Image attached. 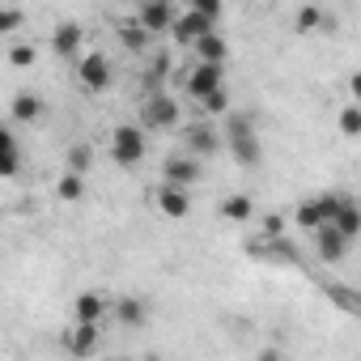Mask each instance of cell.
Returning <instances> with one entry per match:
<instances>
[{
  "mask_svg": "<svg viewBox=\"0 0 361 361\" xmlns=\"http://www.w3.org/2000/svg\"><path fill=\"white\" fill-rule=\"evenodd\" d=\"M340 132L344 136H361V102L340 106Z\"/></svg>",
  "mask_w": 361,
  "mask_h": 361,
  "instance_id": "484cf974",
  "label": "cell"
},
{
  "mask_svg": "<svg viewBox=\"0 0 361 361\" xmlns=\"http://www.w3.org/2000/svg\"><path fill=\"white\" fill-rule=\"evenodd\" d=\"M226 145L238 157V166H259V157H264V145L255 136V119L251 115H238V111L226 115Z\"/></svg>",
  "mask_w": 361,
  "mask_h": 361,
  "instance_id": "6da1fadb",
  "label": "cell"
},
{
  "mask_svg": "<svg viewBox=\"0 0 361 361\" xmlns=\"http://www.w3.org/2000/svg\"><path fill=\"white\" fill-rule=\"evenodd\" d=\"M47 115V102L39 98V94H30V90H22L18 98H13V106H9V119L13 123H39Z\"/></svg>",
  "mask_w": 361,
  "mask_h": 361,
  "instance_id": "2e32d148",
  "label": "cell"
},
{
  "mask_svg": "<svg viewBox=\"0 0 361 361\" xmlns=\"http://www.w3.org/2000/svg\"><path fill=\"white\" fill-rule=\"evenodd\" d=\"M314 247H319V259H323V264H340V259L348 255L353 238H348V234H340L336 226H323V230L314 234Z\"/></svg>",
  "mask_w": 361,
  "mask_h": 361,
  "instance_id": "7c38bea8",
  "label": "cell"
},
{
  "mask_svg": "<svg viewBox=\"0 0 361 361\" xmlns=\"http://www.w3.org/2000/svg\"><path fill=\"white\" fill-rule=\"evenodd\" d=\"M183 90H188V98H196V102H204L213 90H226V73H221V64L196 60V68L183 77Z\"/></svg>",
  "mask_w": 361,
  "mask_h": 361,
  "instance_id": "8992f818",
  "label": "cell"
},
{
  "mask_svg": "<svg viewBox=\"0 0 361 361\" xmlns=\"http://www.w3.org/2000/svg\"><path fill=\"white\" fill-rule=\"evenodd\" d=\"M136 22H140L149 35H166V30L174 26L170 0H140V9H136Z\"/></svg>",
  "mask_w": 361,
  "mask_h": 361,
  "instance_id": "8fae6325",
  "label": "cell"
},
{
  "mask_svg": "<svg viewBox=\"0 0 361 361\" xmlns=\"http://www.w3.org/2000/svg\"><path fill=\"white\" fill-rule=\"evenodd\" d=\"M161 178H166V183H178V188H196L200 183V157L196 153L166 157L161 161Z\"/></svg>",
  "mask_w": 361,
  "mask_h": 361,
  "instance_id": "9c48e42d",
  "label": "cell"
},
{
  "mask_svg": "<svg viewBox=\"0 0 361 361\" xmlns=\"http://www.w3.org/2000/svg\"><path fill=\"white\" fill-rule=\"evenodd\" d=\"M18 26H22V9L5 5V9H0V35H13Z\"/></svg>",
  "mask_w": 361,
  "mask_h": 361,
  "instance_id": "f1b7e54d",
  "label": "cell"
},
{
  "mask_svg": "<svg viewBox=\"0 0 361 361\" xmlns=\"http://www.w3.org/2000/svg\"><path fill=\"white\" fill-rule=\"evenodd\" d=\"M251 213H255V204H251V196H243V192H234V196H226V200H221V217H226V221H234V226L251 221Z\"/></svg>",
  "mask_w": 361,
  "mask_h": 361,
  "instance_id": "7402d4cb",
  "label": "cell"
},
{
  "mask_svg": "<svg viewBox=\"0 0 361 361\" xmlns=\"http://www.w3.org/2000/svg\"><path fill=\"white\" fill-rule=\"evenodd\" d=\"M136 119L145 123V132H170V128L183 123V111H178V102L170 94H149L140 102V115Z\"/></svg>",
  "mask_w": 361,
  "mask_h": 361,
  "instance_id": "3957f363",
  "label": "cell"
},
{
  "mask_svg": "<svg viewBox=\"0 0 361 361\" xmlns=\"http://www.w3.org/2000/svg\"><path fill=\"white\" fill-rule=\"evenodd\" d=\"M106 314H111V302H106L98 289L77 293V302H73V319H77V323H102Z\"/></svg>",
  "mask_w": 361,
  "mask_h": 361,
  "instance_id": "4fadbf2b",
  "label": "cell"
},
{
  "mask_svg": "<svg viewBox=\"0 0 361 361\" xmlns=\"http://www.w3.org/2000/svg\"><path fill=\"white\" fill-rule=\"evenodd\" d=\"M56 196H60L64 204H77V200L85 196V178H81L77 170H64V174L56 178Z\"/></svg>",
  "mask_w": 361,
  "mask_h": 361,
  "instance_id": "603a6c76",
  "label": "cell"
},
{
  "mask_svg": "<svg viewBox=\"0 0 361 361\" xmlns=\"http://www.w3.org/2000/svg\"><path fill=\"white\" fill-rule=\"evenodd\" d=\"M81 43H85V35H81V26H77V22H60V26L51 30V51H56L60 60L81 56Z\"/></svg>",
  "mask_w": 361,
  "mask_h": 361,
  "instance_id": "9a60e30c",
  "label": "cell"
},
{
  "mask_svg": "<svg viewBox=\"0 0 361 361\" xmlns=\"http://www.w3.org/2000/svg\"><path fill=\"white\" fill-rule=\"evenodd\" d=\"M348 94H353V102H361V73L348 77Z\"/></svg>",
  "mask_w": 361,
  "mask_h": 361,
  "instance_id": "1f68e13d",
  "label": "cell"
},
{
  "mask_svg": "<svg viewBox=\"0 0 361 361\" xmlns=\"http://www.w3.org/2000/svg\"><path fill=\"white\" fill-rule=\"evenodd\" d=\"M183 140H188V153H196V157H217L221 153V136L209 123H192L183 132Z\"/></svg>",
  "mask_w": 361,
  "mask_h": 361,
  "instance_id": "5bb4252c",
  "label": "cell"
},
{
  "mask_svg": "<svg viewBox=\"0 0 361 361\" xmlns=\"http://www.w3.org/2000/svg\"><path fill=\"white\" fill-rule=\"evenodd\" d=\"M192 9H200L204 18H213V22H221V9H226V5H221V0H192Z\"/></svg>",
  "mask_w": 361,
  "mask_h": 361,
  "instance_id": "f546056e",
  "label": "cell"
},
{
  "mask_svg": "<svg viewBox=\"0 0 361 361\" xmlns=\"http://www.w3.org/2000/svg\"><path fill=\"white\" fill-rule=\"evenodd\" d=\"M192 51H196V60H209V64H226V56H230V43H226V39L213 30V35H204V39H200Z\"/></svg>",
  "mask_w": 361,
  "mask_h": 361,
  "instance_id": "44dd1931",
  "label": "cell"
},
{
  "mask_svg": "<svg viewBox=\"0 0 361 361\" xmlns=\"http://www.w3.org/2000/svg\"><path fill=\"white\" fill-rule=\"evenodd\" d=\"M64 348L73 357H94L102 348V323H77L64 331Z\"/></svg>",
  "mask_w": 361,
  "mask_h": 361,
  "instance_id": "30bf717a",
  "label": "cell"
},
{
  "mask_svg": "<svg viewBox=\"0 0 361 361\" xmlns=\"http://www.w3.org/2000/svg\"><path fill=\"white\" fill-rule=\"evenodd\" d=\"M111 314H115L119 327H140V323H145V302L128 293V298H119V302L111 306Z\"/></svg>",
  "mask_w": 361,
  "mask_h": 361,
  "instance_id": "ffe728a7",
  "label": "cell"
},
{
  "mask_svg": "<svg viewBox=\"0 0 361 361\" xmlns=\"http://www.w3.org/2000/svg\"><path fill=\"white\" fill-rule=\"evenodd\" d=\"M149 153V140H145V123H119L111 132V161L123 166V170H136Z\"/></svg>",
  "mask_w": 361,
  "mask_h": 361,
  "instance_id": "7a4b0ae2",
  "label": "cell"
},
{
  "mask_svg": "<svg viewBox=\"0 0 361 361\" xmlns=\"http://www.w3.org/2000/svg\"><path fill=\"white\" fill-rule=\"evenodd\" d=\"M217 30V22L213 18H204L200 9H188V13H178L174 18V26H170V35H174V43H183V47H196L204 35H213Z\"/></svg>",
  "mask_w": 361,
  "mask_h": 361,
  "instance_id": "52a82bcc",
  "label": "cell"
},
{
  "mask_svg": "<svg viewBox=\"0 0 361 361\" xmlns=\"http://www.w3.org/2000/svg\"><path fill=\"white\" fill-rule=\"evenodd\" d=\"M77 81H81L90 94H102V90H111V81H115V73H111V60H106L102 51H85V56H77Z\"/></svg>",
  "mask_w": 361,
  "mask_h": 361,
  "instance_id": "5b68a950",
  "label": "cell"
},
{
  "mask_svg": "<svg viewBox=\"0 0 361 361\" xmlns=\"http://www.w3.org/2000/svg\"><path fill=\"white\" fill-rule=\"evenodd\" d=\"M115 35H119V47H123V51H132V56H140V51L149 47V39H153L136 18H132V22H119V30H115Z\"/></svg>",
  "mask_w": 361,
  "mask_h": 361,
  "instance_id": "d6986e66",
  "label": "cell"
},
{
  "mask_svg": "<svg viewBox=\"0 0 361 361\" xmlns=\"http://www.w3.org/2000/svg\"><path fill=\"white\" fill-rule=\"evenodd\" d=\"M327 22H331V18H327V13H323L319 5H302V9L293 13V30H298V35H310V30H323Z\"/></svg>",
  "mask_w": 361,
  "mask_h": 361,
  "instance_id": "cb8c5ba5",
  "label": "cell"
},
{
  "mask_svg": "<svg viewBox=\"0 0 361 361\" xmlns=\"http://www.w3.org/2000/svg\"><path fill=\"white\" fill-rule=\"evenodd\" d=\"M153 204H157V213L170 217V221H183V217L192 213V196H188V188L166 183V178H161V188L153 192Z\"/></svg>",
  "mask_w": 361,
  "mask_h": 361,
  "instance_id": "ba28073f",
  "label": "cell"
},
{
  "mask_svg": "<svg viewBox=\"0 0 361 361\" xmlns=\"http://www.w3.org/2000/svg\"><path fill=\"white\" fill-rule=\"evenodd\" d=\"M331 226H336L340 234H348V238H361V204L344 196L340 209H336V217H331Z\"/></svg>",
  "mask_w": 361,
  "mask_h": 361,
  "instance_id": "ac0fdd59",
  "label": "cell"
},
{
  "mask_svg": "<svg viewBox=\"0 0 361 361\" xmlns=\"http://www.w3.org/2000/svg\"><path fill=\"white\" fill-rule=\"evenodd\" d=\"M22 170V145H18V132L5 128L0 132V178H18Z\"/></svg>",
  "mask_w": 361,
  "mask_h": 361,
  "instance_id": "e0dca14e",
  "label": "cell"
},
{
  "mask_svg": "<svg viewBox=\"0 0 361 361\" xmlns=\"http://www.w3.org/2000/svg\"><path fill=\"white\" fill-rule=\"evenodd\" d=\"M9 64H13V68H30V64H35V47H30V43H13V47H9Z\"/></svg>",
  "mask_w": 361,
  "mask_h": 361,
  "instance_id": "83f0119b",
  "label": "cell"
},
{
  "mask_svg": "<svg viewBox=\"0 0 361 361\" xmlns=\"http://www.w3.org/2000/svg\"><path fill=\"white\" fill-rule=\"evenodd\" d=\"M200 106H204V115H230V94L226 90H213Z\"/></svg>",
  "mask_w": 361,
  "mask_h": 361,
  "instance_id": "4316f807",
  "label": "cell"
},
{
  "mask_svg": "<svg viewBox=\"0 0 361 361\" xmlns=\"http://www.w3.org/2000/svg\"><path fill=\"white\" fill-rule=\"evenodd\" d=\"M281 234H285V217H276V213L264 217V238H281Z\"/></svg>",
  "mask_w": 361,
  "mask_h": 361,
  "instance_id": "4dcf8cb0",
  "label": "cell"
},
{
  "mask_svg": "<svg viewBox=\"0 0 361 361\" xmlns=\"http://www.w3.org/2000/svg\"><path fill=\"white\" fill-rule=\"evenodd\" d=\"M340 200H344L340 192H327V196H319V200H302V204L293 209V226H302L306 234H319L323 226H331Z\"/></svg>",
  "mask_w": 361,
  "mask_h": 361,
  "instance_id": "277c9868",
  "label": "cell"
},
{
  "mask_svg": "<svg viewBox=\"0 0 361 361\" xmlns=\"http://www.w3.org/2000/svg\"><path fill=\"white\" fill-rule=\"evenodd\" d=\"M94 166V149L90 145H73L68 153H64V170H77V174H85Z\"/></svg>",
  "mask_w": 361,
  "mask_h": 361,
  "instance_id": "d4e9b609",
  "label": "cell"
}]
</instances>
